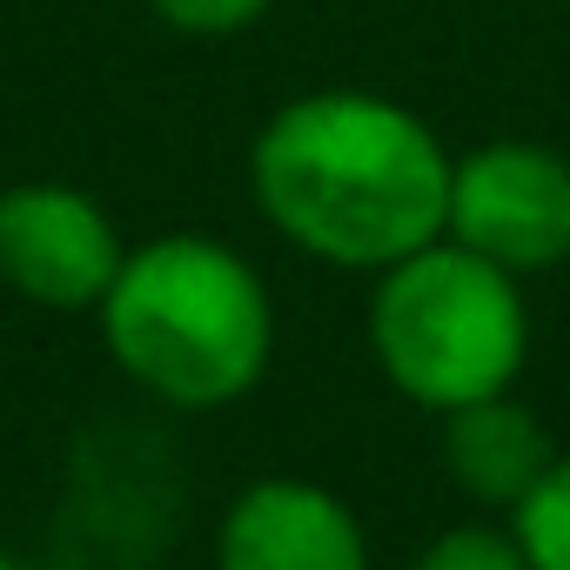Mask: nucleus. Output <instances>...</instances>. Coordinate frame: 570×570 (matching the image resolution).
<instances>
[{
  "instance_id": "obj_8",
  "label": "nucleus",
  "mask_w": 570,
  "mask_h": 570,
  "mask_svg": "<svg viewBox=\"0 0 570 570\" xmlns=\"http://www.w3.org/2000/svg\"><path fill=\"white\" fill-rule=\"evenodd\" d=\"M510 537L530 570H570V456H557L543 483L510 510Z\"/></svg>"
},
{
  "instance_id": "obj_5",
  "label": "nucleus",
  "mask_w": 570,
  "mask_h": 570,
  "mask_svg": "<svg viewBox=\"0 0 570 570\" xmlns=\"http://www.w3.org/2000/svg\"><path fill=\"white\" fill-rule=\"evenodd\" d=\"M121 235L88 188L14 181L0 188V282L35 309H95L121 268Z\"/></svg>"
},
{
  "instance_id": "obj_10",
  "label": "nucleus",
  "mask_w": 570,
  "mask_h": 570,
  "mask_svg": "<svg viewBox=\"0 0 570 570\" xmlns=\"http://www.w3.org/2000/svg\"><path fill=\"white\" fill-rule=\"evenodd\" d=\"M148 8L175 28V35H202V41H215V35H242V28H255L275 0H148Z\"/></svg>"
},
{
  "instance_id": "obj_9",
  "label": "nucleus",
  "mask_w": 570,
  "mask_h": 570,
  "mask_svg": "<svg viewBox=\"0 0 570 570\" xmlns=\"http://www.w3.org/2000/svg\"><path fill=\"white\" fill-rule=\"evenodd\" d=\"M410 570H530L517 537L497 530V523H450L443 537L423 543V557Z\"/></svg>"
},
{
  "instance_id": "obj_2",
  "label": "nucleus",
  "mask_w": 570,
  "mask_h": 570,
  "mask_svg": "<svg viewBox=\"0 0 570 570\" xmlns=\"http://www.w3.org/2000/svg\"><path fill=\"white\" fill-rule=\"evenodd\" d=\"M95 316L115 370L168 410H228L275 356L262 275L215 235H155L128 248Z\"/></svg>"
},
{
  "instance_id": "obj_6",
  "label": "nucleus",
  "mask_w": 570,
  "mask_h": 570,
  "mask_svg": "<svg viewBox=\"0 0 570 570\" xmlns=\"http://www.w3.org/2000/svg\"><path fill=\"white\" fill-rule=\"evenodd\" d=\"M215 570H370V537L330 483L255 476L215 523Z\"/></svg>"
},
{
  "instance_id": "obj_7",
  "label": "nucleus",
  "mask_w": 570,
  "mask_h": 570,
  "mask_svg": "<svg viewBox=\"0 0 570 570\" xmlns=\"http://www.w3.org/2000/svg\"><path fill=\"white\" fill-rule=\"evenodd\" d=\"M436 423H443L436 450H443L450 483H456L463 497L490 503V510H517V503L543 483V470L563 456V450L550 443L543 416H537L530 403H517L510 390L476 396V403H463V410H443Z\"/></svg>"
},
{
  "instance_id": "obj_4",
  "label": "nucleus",
  "mask_w": 570,
  "mask_h": 570,
  "mask_svg": "<svg viewBox=\"0 0 570 570\" xmlns=\"http://www.w3.org/2000/svg\"><path fill=\"white\" fill-rule=\"evenodd\" d=\"M443 235L503 275L570 262V161L543 141H483L456 155Z\"/></svg>"
},
{
  "instance_id": "obj_11",
  "label": "nucleus",
  "mask_w": 570,
  "mask_h": 570,
  "mask_svg": "<svg viewBox=\"0 0 570 570\" xmlns=\"http://www.w3.org/2000/svg\"><path fill=\"white\" fill-rule=\"evenodd\" d=\"M0 570H28V563H21V557H14V550H0Z\"/></svg>"
},
{
  "instance_id": "obj_3",
  "label": "nucleus",
  "mask_w": 570,
  "mask_h": 570,
  "mask_svg": "<svg viewBox=\"0 0 570 570\" xmlns=\"http://www.w3.org/2000/svg\"><path fill=\"white\" fill-rule=\"evenodd\" d=\"M370 350L403 403L443 416L517 383L530 356V309L517 275L436 235L376 275Z\"/></svg>"
},
{
  "instance_id": "obj_1",
  "label": "nucleus",
  "mask_w": 570,
  "mask_h": 570,
  "mask_svg": "<svg viewBox=\"0 0 570 570\" xmlns=\"http://www.w3.org/2000/svg\"><path fill=\"white\" fill-rule=\"evenodd\" d=\"M456 155L436 128L370 88L282 101L248 148V195L282 242L330 268L383 275L450 222Z\"/></svg>"
}]
</instances>
